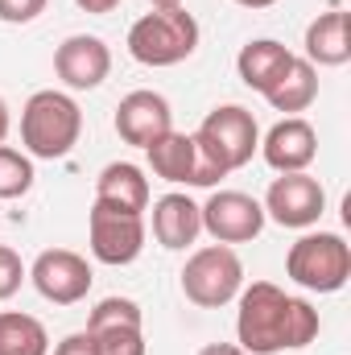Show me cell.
I'll use <instances>...</instances> for the list:
<instances>
[{"label": "cell", "instance_id": "cell-24", "mask_svg": "<svg viewBox=\"0 0 351 355\" xmlns=\"http://www.w3.org/2000/svg\"><path fill=\"white\" fill-rule=\"evenodd\" d=\"M29 277V268L21 265V257L12 252V248H4L0 244V302H8L17 289H21V281Z\"/></svg>", "mask_w": 351, "mask_h": 355}, {"label": "cell", "instance_id": "cell-31", "mask_svg": "<svg viewBox=\"0 0 351 355\" xmlns=\"http://www.w3.org/2000/svg\"><path fill=\"white\" fill-rule=\"evenodd\" d=\"M153 8H182V0H149Z\"/></svg>", "mask_w": 351, "mask_h": 355}, {"label": "cell", "instance_id": "cell-27", "mask_svg": "<svg viewBox=\"0 0 351 355\" xmlns=\"http://www.w3.org/2000/svg\"><path fill=\"white\" fill-rule=\"evenodd\" d=\"M75 4H79L83 12H95V17H103V12H112L120 0H75Z\"/></svg>", "mask_w": 351, "mask_h": 355}, {"label": "cell", "instance_id": "cell-17", "mask_svg": "<svg viewBox=\"0 0 351 355\" xmlns=\"http://www.w3.org/2000/svg\"><path fill=\"white\" fill-rule=\"evenodd\" d=\"M351 58V37H348V12L331 8L318 12L306 25V62L310 67H343Z\"/></svg>", "mask_w": 351, "mask_h": 355}, {"label": "cell", "instance_id": "cell-25", "mask_svg": "<svg viewBox=\"0 0 351 355\" xmlns=\"http://www.w3.org/2000/svg\"><path fill=\"white\" fill-rule=\"evenodd\" d=\"M46 12V0H0V21L8 25H29Z\"/></svg>", "mask_w": 351, "mask_h": 355}, {"label": "cell", "instance_id": "cell-3", "mask_svg": "<svg viewBox=\"0 0 351 355\" xmlns=\"http://www.w3.org/2000/svg\"><path fill=\"white\" fill-rule=\"evenodd\" d=\"M198 50V21L186 8H153L128 29V54L141 67H178Z\"/></svg>", "mask_w": 351, "mask_h": 355}, {"label": "cell", "instance_id": "cell-10", "mask_svg": "<svg viewBox=\"0 0 351 355\" xmlns=\"http://www.w3.org/2000/svg\"><path fill=\"white\" fill-rule=\"evenodd\" d=\"M29 281H33V289H37L46 302H54V306H75V302H83L91 293L95 272H91V265L79 252H71V248H46V252L33 261V268H29Z\"/></svg>", "mask_w": 351, "mask_h": 355}, {"label": "cell", "instance_id": "cell-28", "mask_svg": "<svg viewBox=\"0 0 351 355\" xmlns=\"http://www.w3.org/2000/svg\"><path fill=\"white\" fill-rule=\"evenodd\" d=\"M198 355H248L240 343H207Z\"/></svg>", "mask_w": 351, "mask_h": 355}, {"label": "cell", "instance_id": "cell-30", "mask_svg": "<svg viewBox=\"0 0 351 355\" xmlns=\"http://www.w3.org/2000/svg\"><path fill=\"white\" fill-rule=\"evenodd\" d=\"M236 4H240V8H273L277 0H236Z\"/></svg>", "mask_w": 351, "mask_h": 355}, {"label": "cell", "instance_id": "cell-21", "mask_svg": "<svg viewBox=\"0 0 351 355\" xmlns=\"http://www.w3.org/2000/svg\"><path fill=\"white\" fill-rule=\"evenodd\" d=\"M29 186H33L29 153H21L12 145H0V198H21V194H29Z\"/></svg>", "mask_w": 351, "mask_h": 355}, {"label": "cell", "instance_id": "cell-9", "mask_svg": "<svg viewBox=\"0 0 351 355\" xmlns=\"http://www.w3.org/2000/svg\"><path fill=\"white\" fill-rule=\"evenodd\" d=\"M198 211L215 244H248L264 232V207L244 190H215Z\"/></svg>", "mask_w": 351, "mask_h": 355}, {"label": "cell", "instance_id": "cell-23", "mask_svg": "<svg viewBox=\"0 0 351 355\" xmlns=\"http://www.w3.org/2000/svg\"><path fill=\"white\" fill-rule=\"evenodd\" d=\"M141 306L132 297H103L87 318V331H99V327H141Z\"/></svg>", "mask_w": 351, "mask_h": 355}, {"label": "cell", "instance_id": "cell-6", "mask_svg": "<svg viewBox=\"0 0 351 355\" xmlns=\"http://www.w3.org/2000/svg\"><path fill=\"white\" fill-rule=\"evenodd\" d=\"M240 289H244V265L232 252V244H207L190 252V261L182 268V293L194 306L219 310L232 297H240Z\"/></svg>", "mask_w": 351, "mask_h": 355}, {"label": "cell", "instance_id": "cell-5", "mask_svg": "<svg viewBox=\"0 0 351 355\" xmlns=\"http://www.w3.org/2000/svg\"><path fill=\"white\" fill-rule=\"evenodd\" d=\"M194 145H198V153L207 162H215L223 174H232V170L248 166L252 153L261 149V128H257V120H252L248 107L223 103V107L207 112V120L194 132Z\"/></svg>", "mask_w": 351, "mask_h": 355}, {"label": "cell", "instance_id": "cell-1", "mask_svg": "<svg viewBox=\"0 0 351 355\" xmlns=\"http://www.w3.org/2000/svg\"><path fill=\"white\" fill-rule=\"evenodd\" d=\"M323 322L318 310L306 297L285 293L273 281H252L240 289V314H236V339L248 355L298 352L318 339Z\"/></svg>", "mask_w": 351, "mask_h": 355}, {"label": "cell", "instance_id": "cell-2", "mask_svg": "<svg viewBox=\"0 0 351 355\" xmlns=\"http://www.w3.org/2000/svg\"><path fill=\"white\" fill-rule=\"evenodd\" d=\"M83 112L67 91H33L21 107V145L29 157L58 162L79 145Z\"/></svg>", "mask_w": 351, "mask_h": 355}, {"label": "cell", "instance_id": "cell-26", "mask_svg": "<svg viewBox=\"0 0 351 355\" xmlns=\"http://www.w3.org/2000/svg\"><path fill=\"white\" fill-rule=\"evenodd\" d=\"M54 355H95V343H91L87 331H75V335H67V339L54 347Z\"/></svg>", "mask_w": 351, "mask_h": 355}, {"label": "cell", "instance_id": "cell-19", "mask_svg": "<svg viewBox=\"0 0 351 355\" xmlns=\"http://www.w3.org/2000/svg\"><path fill=\"white\" fill-rule=\"evenodd\" d=\"M273 112H285V116H298L306 112L314 99H318V71L306 62V58H293V67L277 79V87L264 95Z\"/></svg>", "mask_w": 351, "mask_h": 355}, {"label": "cell", "instance_id": "cell-14", "mask_svg": "<svg viewBox=\"0 0 351 355\" xmlns=\"http://www.w3.org/2000/svg\"><path fill=\"white\" fill-rule=\"evenodd\" d=\"M198 232H203V211L190 194H162L153 202V236L162 248L182 252L198 240Z\"/></svg>", "mask_w": 351, "mask_h": 355}, {"label": "cell", "instance_id": "cell-20", "mask_svg": "<svg viewBox=\"0 0 351 355\" xmlns=\"http://www.w3.org/2000/svg\"><path fill=\"white\" fill-rule=\"evenodd\" d=\"M0 355H50V335L33 314L4 310L0 314Z\"/></svg>", "mask_w": 351, "mask_h": 355}, {"label": "cell", "instance_id": "cell-13", "mask_svg": "<svg viewBox=\"0 0 351 355\" xmlns=\"http://www.w3.org/2000/svg\"><path fill=\"white\" fill-rule=\"evenodd\" d=\"M261 157L277 174H306V166L318 157V132L302 116L277 120L261 141Z\"/></svg>", "mask_w": 351, "mask_h": 355}, {"label": "cell", "instance_id": "cell-15", "mask_svg": "<svg viewBox=\"0 0 351 355\" xmlns=\"http://www.w3.org/2000/svg\"><path fill=\"white\" fill-rule=\"evenodd\" d=\"M293 50H285L281 42H273V37H257V42H248L240 54H236V75H240V83L252 91H268L277 87V79L293 67Z\"/></svg>", "mask_w": 351, "mask_h": 355}, {"label": "cell", "instance_id": "cell-16", "mask_svg": "<svg viewBox=\"0 0 351 355\" xmlns=\"http://www.w3.org/2000/svg\"><path fill=\"white\" fill-rule=\"evenodd\" d=\"M95 202L141 215V211L149 207V178H145V170L132 166V162H112V166H103L99 178H95Z\"/></svg>", "mask_w": 351, "mask_h": 355}, {"label": "cell", "instance_id": "cell-12", "mask_svg": "<svg viewBox=\"0 0 351 355\" xmlns=\"http://www.w3.org/2000/svg\"><path fill=\"white\" fill-rule=\"evenodd\" d=\"M54 75L71 91H95L112 75V50L95 33H75L54 50Z\"/></svg>", "mask_w": 351, "mask_h": 355}, {"label": "cell", "instance_id": "cell-29", "mask_svg": "<svg viewBox=\"0 0 351 355\" xmlns=\"http://www.w3.org/2000/svg\"><path fill=\"white\" fill-rule=\"evenodd\" d=\"M8 128H12V116H8V103L0 99V145H4V137H8Z\"/></svg>", "mask_w": 351, "mask_h": 355}, {"label": "cell", "instance_id": "cell-4", "mask_svg": "<svg viewBox=\"0 0 351 355\" xmlns=\"http://www.w3.org/2000/svg\"><path fill=\"white\" fill-rule=\"evenodd\" d=\"M285 272L293 285L314 293H339L351 277V248L339 232H310L285 252Z\"/></svg>", "mask_w": 351, "mask_h": 355}, {"label": "cell", "instance_id": "cell-7", "mask_svg": "<svg viewBox=\"0 0 351 355\" xmlns=\"http://www.w3.org/2000/svg\"><path fill=\"white\" fill-rule=\"evenodd\" d=\"M87 240H91V257L99 265H132L145 252V219L132 211H116L95 202L87 215Z\"/></svg>", "mask_w": 351, "mask_h": 355}, {"label": "cell", "instance_id": "cell-18", "mask_svg": "<svg viewBox=\"0 0 351 355\" xmlns=\"http://www.w3.org/2000/svg\"><path fill=\"white\" fill-rule=\"evenodd\" d=\"M145 157H149V170L162 178V182L194 186V170H198V145H194V137L170 128L166 137H157V141L145 149Z\"/></svg>", "mask_w": 351, "mask_h": 355}, {"label": "cell", "instance_id": "cell-11", "mask_svg": "<svg viewBox=\"0 0 351 355\" xmlns=\"http://www.w3.org/2000/svg\"><path fill=\"white\" fill-rule=\"evenodd\" d=\"M170 128H174V112H170V99L157 91H128L116 107V132L124 145L149 149Z\"/></svg>", "mask_w": 351, "mask_h": 355}, {"label": "cell", "instance_id": "cell-22", "mask_svg": "<svg viewBox=\"0 0 351 355\" xmlns=\"http://www.w3.org/2000/svg\"><path fill=\"white\" fill-rule=\"evenodd\" d=\"M95 355H145V331L141 327H99L87 331Z\"/></svg>", "mask_w": 351, "mask_h": 355}, {"label": "cell", "instance_id": "cell-8", "mask_svg": "<svg viewBox=\"0 0 351 355\" xmlns=\"http://www.w3.org/2000/svg\"><path fill=\"white\" fill-rule=\"evenodd\" d=\"M264 219L281 227H314L327 211V190L310 174H281L264 190Z\"/></svg>", "mask_w": 351, "mask_h": 355}]
</instances>
